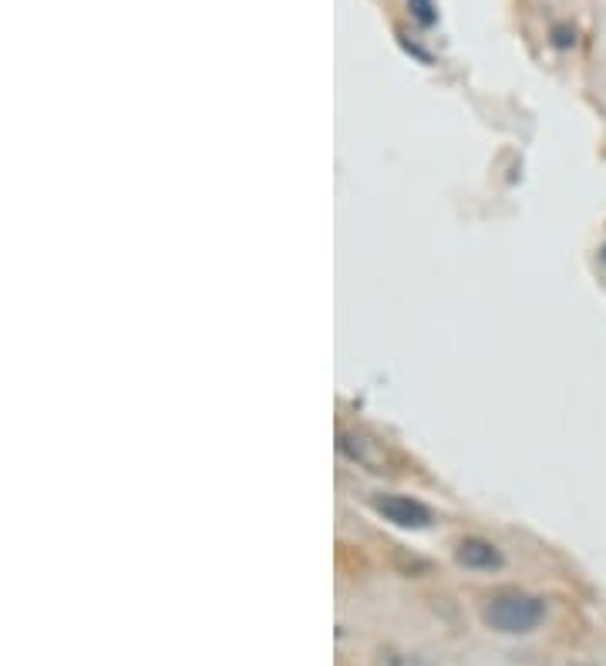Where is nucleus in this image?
<instances>
[{
	"instance_id": "obj_1",
	"label": "nucleus",
	"mask_w": 606,
	"mask_h": 666,
	"mask_svg": "<svg viewBox=\"0 0 606 666\" xmlns=\"http://www.w3.org/2000/svg\"><path fill=\"white\" fill-rule=\"evenodd\" d=\"M482 619L495 633L522 636L539 629V623L546 619V603L536 596H526V592H499L485 603Z\"/></svg>"
},
{
	"instance_id": "obj_2",
	"label": "nucleus",
	"mask_w": 606,
	"mask_h": 666,
	"mask_svg": "<svg viewBox=\"0 0 606 666\" xmlns=\"http://www.w3.org/2000/svg\"><path fill=\"white\" fill-rule=\"evenodd\" d=\"M458 562H462L465 569H499L502 566V555L495 549L492 542H482V539H465L458 545Z\"/></svg>"
},
{
	"instance_id": "obj_3",
	"label": "nucleus",
	"mask_w": 606,
	"mask_h": 666,
	"mask_svg": "<svg viewBox=\"0 0 606 666\" xmlns=\"http://www.w3.org/2000/svg\"><path fill=\"white\" fill-rule=\"evenodd\" d=\"M378 512L388 515L394 525H425L428 522V508L411 502V498H384V502H378Z\"/></svg>"
},
{
	"instance_id": "obj_4",
	"label": "nucleus",
	"mask_w": 606,
	"mask_h": 666,
	"mask_svg": "<svg viewBox=\"0 0 606 666\" xmlns=\"http://www.w3.org/2000/svg\"><path fill=\"white\" fill-rule=\"evenodd\" d=\"M415 4H418V17H421V21H425V24L435 21V17L428 14V11H431V4H428V0H415Z\"/></svg>"
}]
</instances>
